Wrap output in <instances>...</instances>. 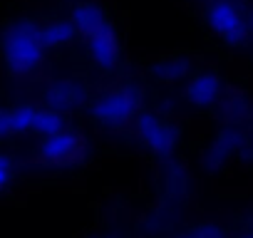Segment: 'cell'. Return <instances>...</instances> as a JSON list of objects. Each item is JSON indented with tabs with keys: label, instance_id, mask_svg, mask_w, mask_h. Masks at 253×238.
Returning <instances> with one entry per match:
<instances>
[{
	"label": "cell",
	"instance_id": "ba28073f",
	"mask_svg": "<svg viewBox=\"0 0 253 238\" xmlns=\"http://www.w3.org/2000/svg\"><path fill=\"white\" fill-rule=\"evenodd\" d=\"M33 129H35L38 134H42V137H55V134L65 132V117H62L57 109H52V107H50V109H42V112L35 114Z\"/></svg>",
	"mask_w": 253,
	"mask_h": 238
},
{
	"label": "cell",
	"instance_id": "8fae6325",
	"mask_svg": "<svg viewBox=\"0 0 253 238\" xmlns=\"http://www.w3.org/2000/svg\"><path fill=\"white\" fill-rule=\"evenodd\" d=\"M35 114H38V109H33V107H15V109H10V127H13V134L30 132L33 124H35Z\"/></svg>",
	"mask_w": 253,
	"mask_h": 238
},
{
	"label": "cell",
	"instance_id": "30bf717a",
	"mask_svg": "<svg viewBox=\"0 0 253 238\" xmlns=\"http://www.w3.org/2000/svg\"><path fill=\"white\" fill-rule=\"evenodd\" d=\"M75 25L72 23H62V20H52L42 28V40L47 47H60V45H67L72 38H75Z\"/></svg>",
	"mask_w": 253,
	"mask_h": 238
},
{
	"label": "cell",
	"instance_id": "5b68a950",
	"mask_svg": "<svg viewBox=\"0 0 253 238\" xmlns=\"http://www.w3.org/2000/svg\"><path fill=\"white\" fill-rule=\"evenodd\" d=\"M82 147V139L75 132H60L55 137H47L40 147V157L50 164H67L70 159L77 157Z\"/></svg>",
	"mask_w": 253,
	"mask_h": 238
},
{
	"label": "cell",
	"instance_id": "9c48e42d",
	"mask_svg": "<svg viewBox=\"0 0 253 238\" xmlns=\"http://www.w3.org/2000/svg\"><path fill=\"white\" fill-rule=\"evenodd\" d=\"M216 89H218V82H216L213 75H199V77L191 82V87H189V99H191L194 104H204V107H206V104L213 102Z\"/></svg>",
	"mask_w": 253,
	"mask_h": 238
},
{
	"label": "cell",
	"instance_id": "7c38bea8",
	"mask_svg": "<svg viewBox=\"0 0 253 238\" xmlns=\"http://www.w3.org/2000/svg\"><path fill=\"white\" fill-rule=\"evenodd\" d=\"M184 57H167V60H162L157 67H154V72L159 75V79L162 82H174V79H179L181 75H184V62H181Z\"/></svg>",
	"mask_w": 253,
	"mask_h": 238
},
{
	"label": "cell",
	"instance_id": "52a82bcc",
	"mask_svg": "<svg viewBox=\"0 0 253 238\" xmlns=\"http://www.w3.org/2000/svg\"><path fill=\"white\" fill-rule=\"evenodd\" d=\"M82 97H84V92H80V87H77V84H72V82L55 84V87L47 92V99H50L52 109H55V107H62V109H75V107L82 102Z\"/></svg>",
	"mask_w": 253,
	"mask_h": 238
},
{
	"label": "cell",
	"instance_id": "5bb4252c",
	"mask_svg": "<svg viewBox=\"0 0 253 238\" xmlns=\"http://www.w3.org/2000/svg\"><path fill=\"white\" fill-rule=\"evenodd\" d=\"M13 134V127H10V112L8 109H0V139Z\"/></svg>",
	"mask_w": 253,
	"mask_h": 238
},
{
	"label": "cell",
	"instance_id": "6da1fadb",
	"mask_svg": "<svg viewBox=\"0 0 253 238\" xmlns=\"http://www.w3.org/2000/svg\"><path fill=\"white\" fill-rule=\"evenodd\" d=\"M45 40H42V28L35 25L33 20H20L10 25L3 35V52L8 60V67L15 75H28L33 72L45 52Z\"/></svg>",
	"mask_w": 253,
	"mask_h": 238
},
{
	"label": "cell",
	"instance_id": "4fadbf2b",
	"mask_svg": "<svg viewBox=\"0 0 253 238\" xmlns=\"http://www.w3.org/2000/svg\"><path fill=\"white\" fill-rule=\"evenodd\" d=\"M10 174H13V164H10V157L0 154V189H3V186L8 184Z\"/></svg>",
	"mask_w": 253,
	"mask_h": 238
},
{
	"label": "cell",
	"instance_id": "277c9868",
	"mask_svg": "<svg viewBox=\"0 0 253 238\" xmlns=\"http://www.w3.org/2000/svg\"><path fill=\"white\" fill-rule=\"evenodd\" d=\"M87 47H89V57H92L94 65H99L104 70L114 67L117 57H119V42H117V33H114L112 23L104 25L102 30L92 33L87 38Z\"/></svg>",
	"mask_w": 253,
	"mask_h": 238
},
{
	"label": "cell",
	"instance_id": "3957f363",
	"mask_svg": "<svg viewBox=\"0 0 253 238\" xmlns=\"http://www.w3.org/2000/svg\"><path fill=\"white\" fill-rule=\"evenodd\" d=\"M137 127H139L142 139L157 154H169L176 147V129L169 122H162L159 117H154V114H139Z\"/></svg>",
	"mask_w": 253,
	"mask_h": 238
},
{
	"label": "cell",
	"instance_id": "8992f818",
	"mask_svg": "<svg viewBox=\"0 0 253 238\" xmlns=\"http://www.w3.org/2000/svg\"><path fill=\"white\" fill-rule=\"evenodd\" d=\"M209 23L218 30V35L223 38H231L236 30H238V20H236V13L228 3H223V0H218V3H213V8L209 10Z\"/></svg>",
	"mask_w": 253,
	"mask_h": 238
},
{
	"label": "cell",
	"instance_id": "7a4b0ae2",
	"mask_svg": "<svg viewBox=\"0 0 253 238\" xmlns=\"http://www.w3.org/2000/svg\"><path fill=\"white\" fill-rule=\"evenodd\" d=\"M139 99H142L139 89H134V87H119V89H112V92L102 94L92 104V114L99 119V122L119 124V122H126V117H132L139 109Z\"/></svg>",
	"mask_w": 253,
	"mask_h": 238
}]
</instances>
